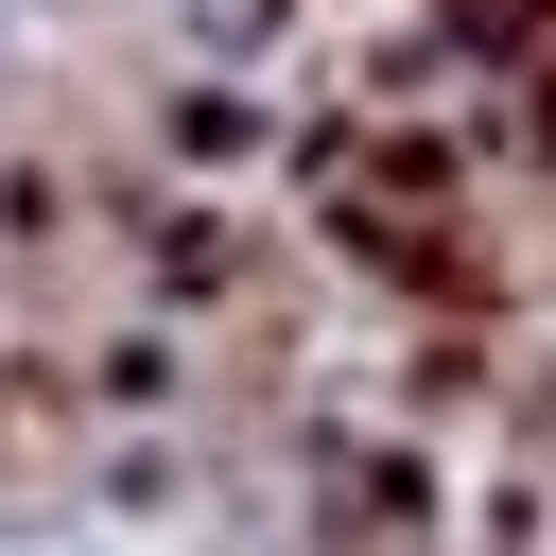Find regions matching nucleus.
I'll list each match as a JSON object with an SVG mask.
<instances>
[{
    "mask_svg": "<svg viewBox=\"0 0 556 556\" xmlns=\"http://www.w3.org/2000/svg\"><path fill=\"white\" fill-rule=\"evenodd\" d=\"M295 539L313 556H434V452L417 434H295Z\"/></svg>",
    "mask_w": 556,
    "mask_h": 556,
    "instance_id": "f257e3e1",
    "label": "nucleus"
}]
</instances>
